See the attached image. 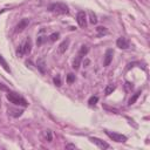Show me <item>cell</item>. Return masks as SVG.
<instances>
[{
  "instance_id": "6da1fadb",
  "label": "cell",
  "mask_w": 150,
  "mask_h": 150,
  "mask_svg": "<svg viewBox=\"0 0 150 150\" xmlns=\"http://www.w3.org/2000/svg\"><path fill=\"white\" fill-rule=\"evenodd\" d=\"M7 100L11 102V103H13V104H15V105H21V107H27L28 105V102L22 97V96H20L19 94H16V93H13V91H7Z\"/></svg>"
},
{
  "instance_id": "7a4b0ae2",
  "label": "cell",
  "mask_w": 150,
  "mask_h": 150,
  "mask_svg": "<svg viewBox=\"0 0 150 150\" xmlns=\"http://www.w3.org/2000/svg\"><path fill=\"white\" fill-rule=\"evenodd\" d=\"M88 52H89V47H88V46H86V45L81 46V48H80V50H79V53H77L76 57H75V59H74V61H73V69L77 70V69L80 68V64H81V62H82L83 57L88 54Z\"/></svg>"
},
{
  "instance_id": "3957f363",
  "label": "cell",
  "mask_w": 150,
  "mask_h": 150,
  "mask_svg": "<svg viewBox=\"0 0 150 150\" xmlns=\"http://www.w3.org/2000/svg\"><path fill=\"white\" fill-rule=\"evenodd\" d=\"M48 9L56 14H68L69 13L68 6L63 2H53L48 6Z\"/></svg>"
},
{
  "instance_id": "277c9868",
  "label": "cell",
  "mask_w": 150,
  "mask_h": 150,
  "mask_svg": "<svg viewBox=\"0 0 150 150\" xmlns=\"http://www.w3.org/2000/svg\"><path fill=\"white\" fill-rule=\"evenodd\" d=\"M30 50H32V41H30L29 38H27V39L19 46V48H18V50H16V55H18L19 57H21V56H23V55L29 54Z\"/></svg>"
},
{
  "instance_id": "5b68a950",
  "label": "cell",
  "mask_w": 150,
  "mask_h": 150,
  "mask_svg": "<svg viewBox=\"0 0 150 150\" xmlns=\"http://www.w3.org/2000/svg\"><path fill=\"white\" fill-rule=\"evenodd\" d=\"M104 132H105V135H107L109 138H111L112 141H115V142H117V143H124V142H127V139H128L125 135H122V134H118V132H115V131L105 130Z\"/></svg>"
},
{
  "instance_id": "8992f818",
  "label": "cell",
  "mask_w": 150,
  "mask_h": 150,
  "mask_svg": "<svg viewBox=\"0 0 150 150\" xmlns=\"http://www.w3.org/2000/svg\"><path fill=\"white\" fill-rule=\"evenodd\" d=\"M116 46L120 49H129L130 48V41L124 36H120L116 40Z\"/></svg>"
},
{
  "instance_id": "52a82bcc",
  "label": "cell",
  "mask_w": 150,
  "mask_h": 150,
  "mask_svg": "<svg viewBox=\"0 0 150 150\" xmlns=\"http://www.w3.org/2000/svg\"><path fill=\"white\" fill-rule=\"evenodd\" d=\"M76 21H77V23H79V26H80L81 28H86V27H87V15H86V13H84L83 11H80V12L77 13V15H76Z\"/></svg>"
},
{
  "instance_id": "ba28073f",
  "label": "cell",
  "mask_w": 150,
  "mask_h": 150,
  "mask_svg": "<svg viewBox=\"0 0 150 150\" xmlns=\"http://www.w3.org/2000/svg\"><path fill=\"white\" fill-rule=\"evenodd\" d=\"M89 141L91 143H94L95 145H97L100 149H108L109 148V144L108 143H105L104 141H102V139H100L97 137H89Z\"/></svg>"
},
{
  "instance_id": "9c48e42d",
  "label": "cell",
  "mask_w": 150,
  "mask_h": 150,
  "mask_svg": "<svg viewBox=\"0 0 150 150\" xmlns=\"http://www.w3.org/2000/svg\"><path fill=\"white\" fill-rule=\"evenodd\" d=\"M112 55H114V50L112 49H107L105 54H104V59H103V66L107 67L110 64V62L112 61Z\"/></svg>"
},
{
  "instance_id": "30bf717a",
  "label": "cell",
  "mask_w": 150,
  "mask_h": 150,
  "mask_svg": "<svg viewBox=\"0 0 150 150\" xmlns=\"http://www.w3.org/2000/svg\"><path fill=\"white\" fill-rule=\"evenodd\" d=\"M28 25H29V19H22V20H20V22H19V23L16 25V27H15V32H16V33L22 32Z\"/></svg>"
},
{
  "instance_id": "8fae6325",
  "label": "cell",
  "mask_w": 150,
  "mask_h": 150,
  "mask_svg": "<svg viewBox=\"0 0 150 150\" xmlns=\"http://www.w3.org/2000/svg\"><path fill=\"white\" fill-rule=\"evenodd\" d=\"M68 46H69V39H66L63 40L60 45H59V53H64L67 49H68Z\"/></svg>"
},
{
  "instance_id": "7c38bea8",
  "label": "cell",
  "mask_w": 150,
  "mask_h": 150,
  "mask_svg": "<svg viewBox=\"0 0 150 150\" xmlns=\"http://www.w3.org/2000/svg\"><path fill=\"white\" fill-rule=\"evenodd\" d=\"M42 139L45 142H52L53 141V134L50 130H45L42 131Z\"/></svg>"
},
{
  "instance_id": "4fadbf2b",
  "label": "cell",
  "mask_w": 150,
  "mask_h": 150,
  "mask_svg": "<svg viewBox=\"0 0 150 150\" xmlns=\"http://www.w3.org/2000/svg\"><path fill=\"white\" fill-rule=\"evenodd\" d=\"M36 67H38V69H39L41 73H45V71H46V63H45V60H43V59H38V61H36Z\"/></svg>"
},
{
  "instance_id": "5bb4252c",
  "label": "cell",
  "mask_w": 150,
  "mask_h": 150,
  "mask_svg": "<svg viewBox=\"0 0 150 150\" xmlns=\"http://www.w3.org/2000/svg\"><path fill=\"white\" fill-rule=\"evenodd\" d=\"M0 66L7 71V73H11V68L8 67V63H7V61L4 59V56L2 55H0Z\"/></svg>"
},
{
  "instance_id": "9a60e30c",
  "label": "cell",
  "mask_w": 150,
  "mask_h": 150,
  "mask_svg": "<svg viewBox=\"0 0 150 150\" xmlns=\"http://www.w3.org/2000/svg\"><path fill=\"white\" fill-rule=\"evenodd\" d=\"M141 96V90H138V91H136L131 97H130V100H129V102H128V105H131V104H134L136 101H137V98Z\"/></svg>"
},
{
  "instance_id": "2e32d148",
  "label": "cell",
  "mask_w": 150,
  "mask_h": 150,
  "mask_svg": "<svg viewBox=\"0 0 150 150\" xmlns=\"http://www.w3.org/2000/svg\"><path fill=\"white\" fill-rule=\"evenodd\" d=\"M115 89H116V86H115V84H108V86L105 87V89H104V94L108 96V95H110Z\"/></svg>"
},
{
  "instance_id": "e0dca14e",
  "label": "cell",
  "mask_w": 150,
  "mask_h": 150,
  "mask_svg": "<svg viewBox=\"0 0 150 150\" xmlns=\"http://www.w3.org/2000/svg\"><path fill=\"white\" fill-rule=\"evenodd\" d=\"M89 21H90V23H93V25H96L97 23V16H96V14L94 13V12H89Z\"/></svg>"
},
{
  "instance_id": "ac0fdd59",
  "label": "cell",
  "mask_w": 150,
  "mask_h": 150,
  "mask_svg": "<svg viewBox=\"0 0 150 150\" xmlns=\"http://www.w3.org/2000/svg\"><path fill=\"white\" fill-rule=\"evenodd\" d=\"M98 102V97L97 96H90L89 97V100H88V103H89V105H95L96 103Z\"/></svg>"
},
{
  "instance_id": "d6986e66",
  "label": "cell",
  "mask_w": 150,
  "mask_h": 150,
  "mask_svg": "<svg viewBox=\"0 0 150 150\" xmlns=\"http://www.w3.org/2000/svg\"><path fill=\"white\" fill-rule=\"evenodd\" d=\"M96 32L98 33V35H103V34H107V28L105 27H103V26H98L97 28H96Z\"/></svg>"
},
{
  "instance_id": "ffe728a7",
  "label": "cell",
  "mask_w": 150,
  "mask_h": 150,
  "mask_svg": "<svg viewBox=\"0 0 150 150\" xmlns=\"http://www.w3.org/2000/svg\"><path fill=\"white\" fill-rule=\"evenodd\" d=\"M74 81H75V75H74L73 73H69V74L67 75V83H68V84H71Z\"/></svg>"
},
{
  "instance_id": "44dd1931",
  "label": "cell",
  "mask_w": 150,
  "mask_h": 150,
  "mask_svg": "<svg viewBox=\"0 0 150 150\" xmlns=\"http://www.w3.org/2000/svg\"><path fill=\"white\" fill-rule=\"evenodd\" d=\"M59 36H60V34H59V33H53V34H50V35L48 36V40L53 42V41H56V40L59 39Z\"/></svg>"
},
{
  "instance_id": "7402d4cb",
  "label": "cell",
  "mask_w": 150,
  "mask_h": 150,
  "mask_svg": "<svg viewBox=\"0 0 150 150\" xmlns=\"http://www.w3.org/2000/svg\"><path fill=\"white\" fill-rule=\"evenodd\" d=\"M53 82H54V84H55L56 87H60V86H61V76H60V75H56V76L53 79Z\"/></svg>"
},
{
  "instance_id": "603a6c76",
  "label": "cell",
  "mask_w": 150,
  "mask_h": 150,
  "mask_svg": "<svg viewBox=\"0 0 150 150\" xmlns=\"http://www.w3.org/2000/svg\"><path fill=\"white\" fill-rule=\"evenodd\" d=\"M0 90H4V91H8L7 87H6L4 83H1V82H0Z\"/></svg>"
},
{
  "instance_id": "cb8c5ba5",
  "label": "cell",
  "mask_w": 150,
  "mask_h": 150,
  "mask_svg": "<svg viewBox=\"0 0 150 150\" xmlns=\"http://www.w3.org/2000/svg\"><path fill=\"white\" fill-rule=\"evenodd\" d=\"M66 149H76V145H75V144H70V143H69V144H67V145H66Z\"/></svg>"
},
{
  "instance_id": "d4e9b609",
  "label": "cell",
  "mask_w": 150,
  "mask_h": 150,
  "mask_svg": "<svg viewBox=\"0 0 150 150\" xmlns=\"http://www.w3.org/2000/svg\"><path fill=\"white\" fill-rule=\"evenodd\" d=\"M83 63H84V66H86V67H87V64H89V60H86V61H84V62H83Z\"/></svg>"
}]
</instances>
